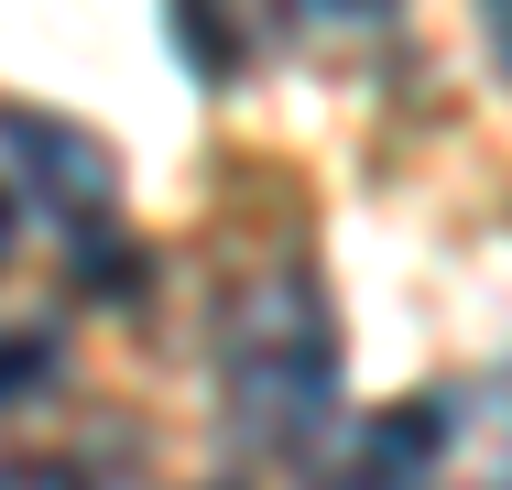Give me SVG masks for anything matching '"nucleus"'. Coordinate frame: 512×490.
Masks as SVG:
<instances>
[{"mask_svg":"<svg viewBox=\"0 0 512 490\" xmlns=\"http://www.w3.org/2000/svg\"><path fill=\"white\" fill-rule=\"evenodd\" d=\"M0 490H99L77 458H44V447H11L0 458Z\"/></svg>","mask_w":512,"mask_h":490,"instance_id":"nucleus-2","label":"nucleus"},{"mask_svg":"<svg viewBox=\"0 0 512 490\" xmlns=\"http://www.w3.org/2000/svg\"><path fill=\"white\" fill-rule=\"evenodd\" d=\"M218 360H229V403H240L251 436L306 447L316 425H327V403H338V316H327L316 273H295V262L251 273V284L229 294Z\"/></svg>","mask_w":512,"mask_h":490,"instance_id":"nucleus-1","label":"nucleus"},{"mask_svg":"<svg viewBox=\"0 0 512 490\" xmlns=\"http://www.w3.org/2000/svg\"><path fill=\"white\" fill-rule=\"evenodd\" d=\"M491 44H502V66H512V11H502V22H491Z\"/></svg>","mask_w":512,"mask_h":490,"instance_id":"nucleus-3","label":"nucleus"}]
</instances>
